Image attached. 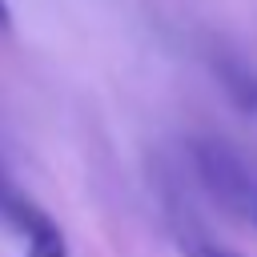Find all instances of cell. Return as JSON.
I'll list each match as a JSON object with an SVG mask.
<instances>
[{
    "label": "cell",
    "mask_w": 257,
    "mask_h": 257,
    "mask_svg": "<svg viewBox=\"0 0 257 257\" xmlns=\"http://www.w3.org/2000/svg\"><path fill=\"white\" fill-rule=\"evenodd\" d=\"M193 161H197V173L205 181V189L233 213L257 221V177L253 169L221 141H197L193 145Z\"/></svg>",
    "instance_id": "obj_1"
},
{
    "label": "cell",
    "mask_w": 257,
    "mask_h": 257,
    "mask_svg": "<svg viewBox=\"0 0 257 257\" xmlns=\"http://www.w3.org/2000/svg\"><path fill=\"white\" fill-rule=\"evenodd\" d=\"M20 237H24V257H68V241H64L60 225H56L40 205H36L32 217L24 221Z\"/></svg>",
    "instance_id": "obj_2"
},
{
    "label": "cell",
    "mask_w": 257,
    "mask_h": 257,
    "mask_svg": "<svg viewBox=\"0 0 257 257\" xmlns=\"http://www.w3.org/2000/svg\"><path fill=\"white\" fill-rule=\"evenodd\" d=\"M221 76H225L221 84L229 88L233 104H237L241 112H257V72L245 68V64H237V60H225Z\"/></svg>",
    "instance_id": "obj_3"
},
{
    "label": "cell",
    "mask_w": 257,
    "mask_h": 257,
    "mask_svg": "<svg viewBox=\"0 0 257 257\" xmlns=\"http://www.w3.org/2000/svg\"><path fill=\"white\" fill-rule=\"evenodd\" d=\"M32 209H36V201H28V197L8 181V173H4V165H0V221L20 233V225L32 217Z\"/></svg>",
    "instance_id": "obj_4"
},
{
    "label": "cell",
    "mask_w": 257,
    "mask_h": 257,
    "mask_svg": "<svg viewBox=\"0 0 257 257\" xmlns=\"http://www.w3.org/2000/svg\"><path fill=\"white\" fill-rule=\"evenodd\" d=\"M185 257H237V253H225V249H217V245H189Z\"/></svg>",
    "instance_id": "obj_5"
},
{
    "label": "cell",
    "mask_w": 257,
    "mask_h": 257,
    "mask_svg": "<svg viewBox=\"0 0 257 257\" xmlns=\"http://www.w3.org/2000/svg\"><path fill=\"white\" fill-rule=\"evenodd\" d=\"M12 28V8H8V0H0V32H8Z\"/></svg>",
    "instance_id": "obj_6"
}]
</instances>
